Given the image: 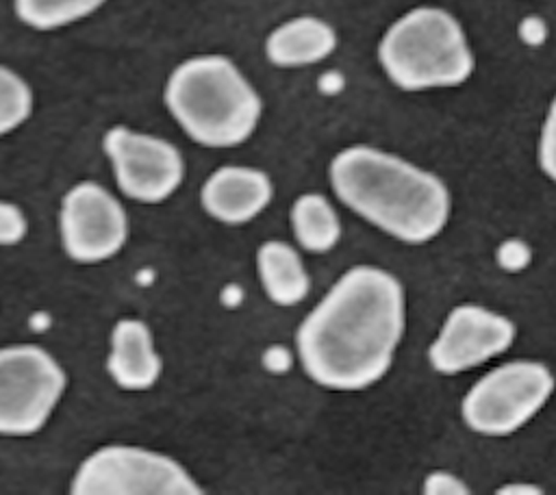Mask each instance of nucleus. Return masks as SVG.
<instances>
[{"instance_id":"f257e3e1","label":"nucleus","mask_w":556,"mask_h":495,"mask_svg":"<svg viewBox=\"0 0 556 495\" xmlns=\"http://www.w3.org/2000/svg\"><path fill=\"white\" fill-rule=\"evenodd\" d=\"M404 326L402 282L382 267H350L302 319L295 332L300 365L319 386L367 389L391 369Z\"/></svg>"},{"instance_id":"f03ea898","label":"nucleus","mask_w":556,"mask_h":495,"mask_svg":"<svg viewBox=\"0 0 556 495\" xmlns=\"http://www.w3.org/2000/svg\"><path fill=\"white\" fill-rule=\"evenodd\" d=\"M328 178L352 213L402 243H426L447 224L452 198L445 182L393 152L348 145L332 156Z\"/></svg>"},{"instance_id":"7ed1b4c3","label":"nucleus","mask_w":556,"mask_h":495,"mask_svg":"<svg viewBox=\"0 0 556 495\" xmlns=\"http://www.w3.org/2000/svg\"><path fill=\"white\" fill-rule=\"evenodd\" d=\"M163 102L182 132L204 148L248 141L263 115V100L239 65L224 54H195L167 76Z\"/></svg>"},{"instance_id":"20e7f679","label":"nucleus","mask_w":556,"mask_h":495,"mask_svg":"<svg viewBox=\"0 0 556 495\" xmlns=\"http://www.w3.org/2000/svg\"><path fill=\"white\" fill-rule=\"evenodd\" d=\"M378 63L402 91L458 87L476 69L463 24L432 4L413 7L389 24L378 41Z\"/></svg>"},{"instance_id":"39448f33","label":"nucleus","mask_w":556,"mask_h":495,"mask_svg":"<svg viewBox=\"0 0 556 495\" xmlns=\"http://www.w3.org/2000/svg\"><path fill=\"white\" fill-rule=\"evenodd\" d=\"M552 369L541 360L517 358L478 378L465 393L460 415L482 436H508L523 428L552 397Z\"/></svg>"},{"instance_id":"423d86ee","label":"nucleus","mask_w":556,"mask_h":495,"mask_svg":"<svg viewBox=\"0 0 556 495\" xmlns=\"http://www.w3.org/2000/svg\"><path fill=\"white\" fill-rule=\"evenodd\" d=\"M74 495H198L202 486L172 456L137 445H102L76 469Z\"/></svg>"},{"instance_id":"0eeeda50","label":"nucleus","mask_w":556,"mask_h":495,"mask_svg":"<svg viewBox=\"0 0 556 495\" xmlns=\"http://www.w3.org/2000/svg\"><path fill=\"white\" fill-rule=\"evenodd\" d=\"M67 386L59 360L39 345L0 347V436H30L52 417Z\"/></svg>"},{"instance_id":"6e6552de","label":"nucleus","mask_w":556,"mask_h":495,"mask_svg":"<svg viewBox=\"0 0 556 495\" xmlns=\"http://www.w3.org/2000/svg\"><path fill=\"white\" fill-rule=\"evenodd\" d=\"M117 189L141 204H159L176 193L185 178L180 150L156 135L111 126L102 137Z\"/></svg>"},{"instance_id":"1a4fd4ad","label":"nucleus","mask_w":556,"mask_h":495,"mask_svg":"<svg viewBox=\"0 0 556 495\" xmlns=\"http://www.w3.org/2000/svg\"><path fill=\"white\" fill-rule=\"evenodd\" d=\"M59 230L65 254L83 265L113 258L128 239V217L119 200L93 180L70 187L61 200Z\"/></svg>"},{"instance_id":"9d476101","label":"nucleus","mask_w":556,"mask_h":495,"mask_svg":"<svg viewBox=\"0 0 556 495\" xmlns=\"http://www.w3.org/2000/svg\"><path fill=\"white\" fill-rule=\"evenodd\" d=\"M515 323L486 306H454L437 339L428 347V363L434 371L452 376L469 371L510 347Z\"/></svg>"},{"instance_id":"9b49d317","label":"nucleus","mask_w":556,"mask_h":495,"mask_svg":"<svg viewBox=\"0 0 556 495\" xmlns=\"http://www.w3.org/2000/svg\"><path fill=\"white\" fill-rule=\"evenodd\" d=\"M274 185L258 167L222 165L200 189L202 208L217 221L241 226L252 221L271 202Z\"/></svg>"},{"instance_id":"f8f14e48","label":"nucleus","mask_w":556,"mask_h":495,"mask_svg":"<svg viewBox=\"0 0 556 495\" xmlns=\"http://www.w3.org/2000/svg\"><path fill=\"white\" fill-rule=\"evenodd\" d=\"M163 360L154 347L152 330L135 317L119 319L111 330L106 371L126 391H146L156 384Z\"/></svg>"},{"instance_id":"ddd939ff","label":"nucleus","mask_w":556,"mask_h":495,"mask_svg":"<svg viewBox=\"0 0 556 495\" xmlns=\"http://www.w3.org/2000/svg\"><path fill=\"white\" fill-rule=\"evenodd\" d=\"M339 43L337 30L317 15H295L265 39V56L276 67H306L328 59Z\"/></svg>"},{"instance_id":"4468645a","label":"nucleus","mask_w":556,"mask_h":495,"mask_svg":"<svg viewBox=\"0 0 556 495\" xmlns=\"http://www.w3.org/2000/svg\"><path fill=\"white\" fill-rule=\"evenodd\" d=\"M256 271L265 295L278 306H295L308 293L311 280L300 254L280 239L258 245Z\"/></svg>"},{"instance_id":"2eb2a0df","label":"nucleus","mask_w":556,"mask_h":495,"mask_svg":"<svg viewBox=\"0 0 556 495\" xmlns=\"http://www.w3.org/2000/svg\"><path fill=\"white\" fill-rule=\"evenodd\" d=\"M291 228L306 252L324 254L341 239V221L334 206L319 193H304L291 206Z\"/></svg>"},{"instance_id":"dca6fc26","label":"nucleus","mask_w":556,"mask_h":495,"mask_svg":"<svg viewBox=\"0 0 556 495\" xmlns=\"http://www.w3.org/2000/svg\"><path fill=\"white\" fill-rule=\"evenodd\" d=\"M109 0H13L15 17L33 30H56L76 24Z\"/></svg>"},{"instance_id":"f3484780","label":"nucleus","mask_w":556,"mask_h":495,"mask_svg":"<svg viewBox=\"0 0 556 495\" xmlns=\"http://www.w3.org/2000/svg\"><path fill=\"white\" fill-rule=\"evenodd\" d=\"M35 109L30 85L11 67L0 63V137L17 130Z\"/></svg>"},{"instance_id":"a211bd4d","label":"nucleus","mask_w":556,"mask_h":495,"mask_svg":"<svg viewBox=\"0 0 556 495\" xmlns=\"http://www.w3.org/2000/svg\"><path fill=\"white\" fill-rule=\"evenodd\" d=\"M536 156H539V167L543 169V174L556 182V96L552 98L545 119H543V126H541Z\"/></svg>"},{"instance_id":"6ab92c4d","label":"nucleus","mask_w":556,"mask_h":495,"mask_svg":"<svg viewBox=\"0 0 556 495\" xmlns=\"http://www.w3.org/2000/svg\"><path fill=\"white\" fill-rule=\"evenodd\" d=\"M28 232V221L22 208L13 202L0 200V245H17Z\"/></svg>"},{"instance_id":"aec40b11","label":"nucleus","mask_w":556,"mask_h":495,"mask_svg":"<svg viewBox=\"0 0 556 495\" xmlns=\"http://www.w3.org/2000/svg\"><path fill=\"white\" fill-rule=\"evenodd\" d=\"M495 261L506 271H521L532 261V250L521 239H504L495 250Z\"/></svg>"},{"instance_id":"412c9836","label":"nucleus","mask_w":556,"mask_h":495,"mask_svg":"<svg viewBox=\"0 0 556 495\" xmlns=\"http://www.w3.org/2000/svg\"><path fill=\"white\" fill-rule=\"evenodd\" d=\"M424 493H428V495H465V493H469V488L458 475L437 469L424 478Z\"/></svg>"},{"instance_id":"4be33fe9","label":"nucleus","mask_w":556,"mask_h":495,"mask_svg":"<svg viewBox=\"0 0 556 495\" xmlns=\"http://www.w3.org/2000/svg\"><path fill=\"white\" fill-rule=\"evenodd\" d=\"M517 35L528 48H539L547 41L549 28H547V22L541 15H526L517 24Z\"/></svg>"},{"instance_id":"5701e85b","label":"nucleus","mask_w":556,"mask_h":495,"mask_svg":"<svg viewBox=\"0 0 556 495\" xmlns=\"http://www.w3.org/2000/svg\"><path fill=\"white\" fill-rule=\"evenodd\" d=\"M263 365L274 371V373H280V371H287L291 367V354L287 347L282 345H271L265 356H263Z\"/></svg>"},{"instance_id":"b1692460","label":"nucleus","mask_w":556,"mask_h":495,"mask_svg":"<svg viewBox=\"0 0 556 495\" xmlns=\"http://www.w3.org/2000/svg\"><path fill=\"white\" fill-rule=\"evenodd\" d=\"M497 493L502 495H519V493H526V495H534V493H543L541 486H534L530 482H513V484H506L502 488H497Z\"/></svg>"}]
</instances>
